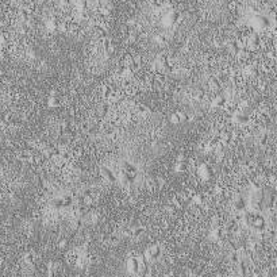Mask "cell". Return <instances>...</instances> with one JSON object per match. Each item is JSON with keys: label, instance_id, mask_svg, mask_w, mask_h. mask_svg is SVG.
<instances>
[{"label": "cell", "instance_id": "cell-3", "mask_svg": "<svg viewBox=\"0 0 277 277\" xmlns=\"http://www.w3.org/2000/svg\"><path fill=\"white\" fill-rule=\"evenodd\" d=\"M101 170H103V174L105 176V178H108L109 181H115V177L112 176V173L109 172V170H107V169H101Z\"/></svg>", "mask_w": 277, "mask_h": 277}, {"label": "cell", "instance_id": "cell-1", "mask_svg": "<svg viewBox=\"0 0 277 277\" xmlns=\"http://www.w3.org/2000/svg\"><path fill=\"white\" fill-rule=\"evenodd\" d=\"M138 269H139V264H138V261L135 258H130V261H129V270L130 272H137Z\"/></svg>", "mask_w": 277, "mask_h": 277}, {"label": "cell", "instance_id": "cell-2", "mask_svg": "<svg viewBox=\"0 0 277 277\" xmlns=\"http://www.w3.org/2000/svg\"><path fill=\"white\" fill-rule=\"evenodd\" d=\"M149 254H150V257H152V258H156L157 255L160 254V250H158L157 246H153V247H150V249H149Z\"/></svg>", "mask_w": 277, "mask_h": 277}, {"label": "cell", "instance_id": "cell-4", "mask_svg": "<svg viewBox=\"0 0 277 277\" xmlns=\"http://www.w3.org/2000/svg\"><path fill=\"white\" fill-rule=\"evenodd\" d=\"M170 120H172V123H180V122H181V120H180V116H178V114H174Z\"/></svg>", "mask_w": 277, "mask_h": 277}, {"label": "cell", "instance_id": "cell-5", "mask_svg": "<svg viewBox=\"0 0 277 277\" xmlns=\"http://www.w3.org/2000/svg\"><path fill=\"white\" fill-rule=\"evenodd\" d=\"M49 104H50V107H53V105H57V97L56 96H51L50 101H49Z\"/></svg>", "mask_w": 277, "mask_h": 277}, {"label": "cell", "instance_id": "cell-6", "mask_svg": "<svg viewBox=\"0 0 277 277\" xmlns=\"http://www.w3.org/2000/svg\"><path fill=\"white\" fill-rule=\"evenodd\" d=\"M26 261H27L28 264L32 262V261H34V255H32L31 253H30V254H27V255H26Z\"/></svg>", "mask_w": 277, "mask_h": 277}]
</instances>
